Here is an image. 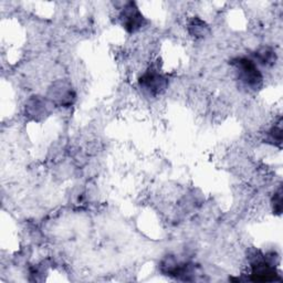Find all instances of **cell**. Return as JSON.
Listing matches in <instances>:
<instances>
[{
  "mask_svg": "<svg viewBox=\"0 0 283 283\" xmlns=\"http://www.w3.org/2000/svg\"><path fill=\"white\" fill-rule=\"evenodd\" d=\"M238 74H239L240 80L249 87L250 89L259 88L262 81L261 73L259 72L258 68L256 64L247 59H241L238 61Z\"/></svg>",
  "mask_w": 283,
  "mask_h": 283,
  "instance_id": "cell-1",
  "label": "cell"
},
{
  "mask_svg": "<svg viewBox=\"0 0 283 283\" xmlns=\"http://www.w3.org/2000/svg\"><path fill=\"white\" fill-rule=\"evenodd\" d=\"M124 18H125V28L130 31H135L138 29L142 24V17L139 11L136 8H133V4L130 5L124 10Z\"/></svg>",
  "mask_w": 283,
  "mask_h": 283,
  "instance_id": "cell-2",
  "label": "cell"
},
{
  "mask_svg": "<svg viewBox=\"0 0 283 283\" xmlns=\"http://www.w3.org/2000/svg\"><path fill=\"white\" fill-rule=\"evenodd\" d=\"M258 55L260 56V61L263 64L272 63V61H273V52L272 51H269L268 49H263L262 51H260Z\"/></svg>",
  "mask_w": 283,
  "mask_h": 283,
  "instance_id": "cell-4",
  "label": "cell"
},
{
  "mask_svg": "<svg viewBox=\"0 0 283 283\" xmlns=\"http://www.w3.org/2000/svg\"><path fill=\"white\" fill-rule=\"evenodd\" d=\"M164 79L162 76L155 74V73H149L144 76L143 83L145 84L146 89H149L152 92H158L160 89L163 88Z\"/></svg>",
  "mask_w": 283,
  "mask_h": 283,
  "instance_id": "cell-3",
  "label": "cell"
}]
</instances>
